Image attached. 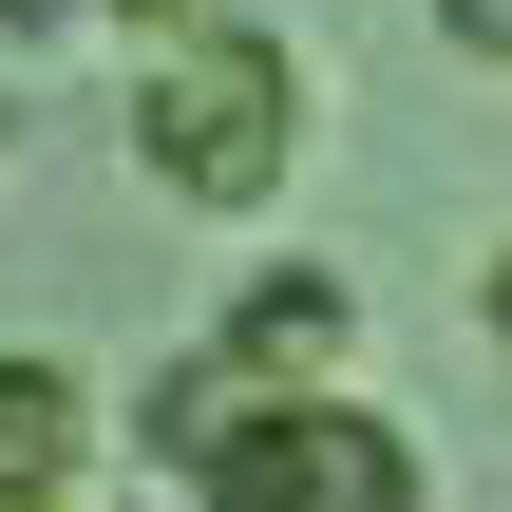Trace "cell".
Masks as SVG:
<instances>
[{
  "label": "cell",
  "mask_w": 512,
  "mask_h": 512,
  "mask_svg": "<svg viewBox=\"0 0 512 512\" xmlns=\"http://www.w3.org/2000/svg\"><path fill=\"white\" fill-rule=\"evenodd\" d=\"M133 171H152L171 209H266V190L304 171V57H285L266 19L152 38V76H133Z\"/></svg>",
  "instance_id": "cell-1"
},
{
  "label": "cell",
  "mask_w": 512,
  "mask_h": 512,
  "mask_svg": "<svg viewBox=\"0 0 512 512\" xmlns=\"http://www.w3.org/2000/svg\"><path fill=\"white\" fill-rule=\"evenodd\" d=\"M190 512H437V456L380 399H342V380H266L190 456Z\"/></svg>",
  "instance_id": "cell-2"
},
{
  "label": "cell",
  "mask_w": 512,
  "mask_h": 512,
  "mask_svg": "<svg viewBox=\"0 0 512 512\" xmlns=\"http://www.w3.org/2000/svg\"><path fill=\"white\" fill-rule=\"evenodd\" d=\"M95 475V380L57 342H0V512H76Z\"/></svg>",
  "instance_id": "cell-3"
},
{
  "label": "cell",
  "mask_w": 512,
  "mask_h": 512,
  "mask_svg": "<svg viewBox=\"0 0 512 512\" xmlns=\"http://www.w3.org/2000/svg\"><path fill=\"white\" fill-rule=\"evenodd\" d=\"M209 342H228L247 380H342V342H361V285H342V266H247Z\"/></svg>",
  "instance_id": "cell-4"
},
{
  "label": "cell",
  "mask_w": 512,
  "mask_h": 512,
  "mask_svg": "<svg viewBox=\"0 0 512 512\" xmlns=\"http://www.w3.org/2000/svg\"><path fill=\"white\" fill-rule=\"evenodd\" d=\"M437 38H456L475 76H512V0H437Z\"/></svg>",
  "instance_id": "cell-5"
},
{
  "label": "cell",
  "mask_w": 512,
  "mask_h": 512,
  "mask_svg": "<svg viewBox=\"0 0 512 512\" xmlns=\"http://www.w3.org/2000/svg\"><path fill=\"white\" fill-rule=\"evenodd\" d=\"M475 342H494V361H512V247H494V285H475Z\"/></svg>",
  "instance_id": "cell-6"
},
{
  "label": "cell",
  "mask_w": 512,
  "mask_h": 512,
  "mask_svg": "<svg viewBox=\"0 0 512 512\" xmlns=\"http://www.w3.org/2000/svg\"><path fill=\"white\" fill-rule=\"evenodd\" d=\"M0 152H19V76H0Z\"/></svg>",
  "instance_id": "cell-7"
}]
</instances>
